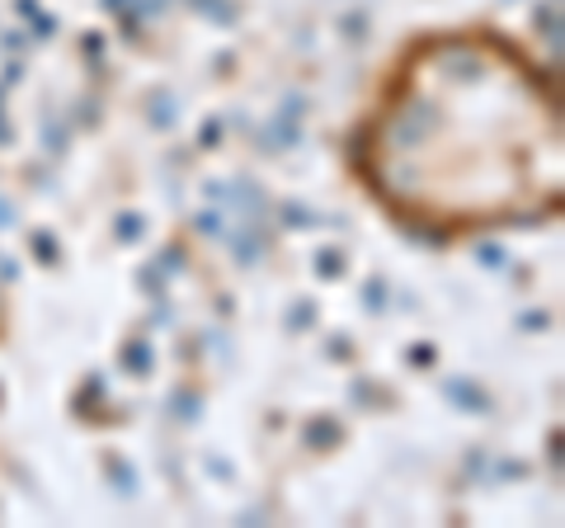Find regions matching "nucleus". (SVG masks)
<instances>
[{"mask_svg": "<svg viewBox=\"0 0 565 528\" xmlns=\"http://www.w3.org/2000/svg\"><path fill=\"white\" fill-rule=\"evenodd\" d=\"M556 109L500 39H438L405 62L363 137L377 193L405 218L481 226L542 213L561 180Z\"/></svg>", "mask_w": 565, "mask_h": 528, "instance_id": "obj_1", "label": "nucleus"}]
</instances>
